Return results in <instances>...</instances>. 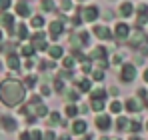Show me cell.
I'll use <instances>...</instances> for the list:
<instances>
[{"label": "cell", "instance_id": "8992f818", "mask_svg": "<svg viewBox=\"0 0 148 140\" xmlns=\"http://www.w3.org/2000/svg\"><path fill=\"white\" fill-rule=\"evenodd\" d=\"M2 124H4V126H6L8 130H12V128L16 126V122H14L12 118H4V120H2Z\"/></svg>", "mask_w": 148, "mask_h": 140}, {"label": "cell", "instance_id": "277c9868", "mask_svg": "<svg viewBox=\"0 0 148 140\" xmlns=\"http://www.w3.org/2000/svg\"><path fill=\"white\" fill-rule=\"evenodd\" d=\"M8 66H10V68H18V58H16V56H14V54H10V56H8Z\"/></svg>", "mask_w": 148, "mask_h": 140}, {"label": "cell", "instance_id": "8fae6325", "mask_svg": "<svg viewBox=\"0 0 148 140\" xmlns=\"http://www.w3.org/2000/svg\"><path fill=\"white\" fill-rule=\"evenodd\" d=\"M42 18H40V16H36V18H32V26H42Z\"/></svg>", "mask_w": 148, "mask_h": 140}, {"label": "cell", "instance_id": "9a60e30c", "mask_svg": "<svg viewBox=\"0 0 148 140\" xmlns=\"http://www.w3.org/2000/svg\"><path fill=\"white\" fill-rule=\"evenodd\" d=\"M144 78H146V80H148V70H146V72H144Z\"/></svg>", "mask_w": 148, "mask_h": 140}, {"label": "cell", "instance_id": "3957f363", "mask_svg": "<svg viewBox=\"0 0 148 140\" xmlns=\"http://www.w3.org/2000/svg\"><path fill=\"white\" fill-rule=\"evenodd\" d=\"M108 124H110V118H108V116L96 118V126H100V128H108Z\"/></svg>", "mask_w": 148, "mask_h": 140}, {"label": "cell", "instance_id": "5bb4252c", "mask_svg": "<svg viewBox=\"0 0 148 140\" xmlns=\"http://www.w3.org/2000/svg\"><path fill=\"white\" fill-rule=\"evenodd\" d=\"M110 108H112V110H116V112H118V110H120V104H118V102H112V104H110Z\"/></svg>", "mask_w": 148, "mask_h": 140}, {"label": "cell", "instance_id": "6da1fadb", "mask_svg": "<svg viewBox=\"0 0 148 140\" xmlns=\"http://www.w3.org/2000/svg\"><path fill=\"white\" fill-rule=\"evenodd\" d=\"M22 96H24V90H22V86L18 84V82H4L2 86H0V98L6 102V104H10V106H14V104H18L20 100H22Z\"/></svg>", "mask_w": 148, "mask_h": 140}, {"label": "cell", "instance_id": "5b68a950", "mask_svg": "<svg viewBox=\"0 0 148 140\" xmlns=\"http://www.w3.org/2000/svg\"><path fill=\"white\" fill-rule=\"evenodd\" d=\"M120 10H122L124 16H128V14L132 12V4H130V2H122V8H120Z\"/></svg>", "mask_w": 148, "mask_h": 140}, {"label": "cell", "instance_id": "4fadbf2b", "mask_svg": "<svg viewBox=\"0 0 148 140\" xmlns=\"http://www.w3.org/2000/svg\"><path fill=\"white\" fill-rule=\"evenodd\" d=\"M66 112H68L70 116H74V114H76V108H74V106H68V108H66Z\"/></svg>", "mask_w": 148, "mask_h": 140}, {"label": "cell", "instance_id": "9c48e42d", "mask_svg": "<svg viewBox=\"0 0 148 140\" xmlns=\"http://www.w3.org/2000/svg\"><path fill=\"white\" fill-rule=\"evenodd\" d=\"M16 12H18V14H22V16H26V14H28V6L18 4V6H16Z\"/></svg>", "mask_w": 148, "mask_h": 140}, {"label": "cell", "instance_id": "ba28073f", "mask_svg": "<svg viewBox=\"0 0 148 140\" xmlns=\"http://www.w3.org/2000/svg\"><path fill=\"white\" fill-rule=\"evenodd\" d=\"M0 20H2V24H4V26H8V28H12V16H8V14H4V16L0 18Z\"/></svg>", "mask_w": 148, "mask_h": 140}, {"label": "cell", "instance_id": "7a4b0ae2", "mask_svg": "<svg viewBox=\"0 0 148 140\" xmlns=\"http://www.w3.org/2000/svg\"><path fill=\"white\" fill-rule=\"evenodd\" d=\"M134 66H124V80H132L134 78Z\"/></svg>", "mask_w": 148, "mask_h": 140}, {"label": "cell", "instance_id": "52a82bcc", "mask_svg": "<svg viewBox=\"0 0 148 140\" xmlns=\"http://www.w3.org/2000/svg\"><path fill=\"white\" fill-rule=\"evenodd\" d=\"M84 130H86V124H84V122H76V124H74V132H76V134H80V132H84Z\"/></svg>", "mask_w": 148, "mask_h": 140}, {"label": "cell", "instance_id": "7c38bea8", "mask_svg": "<svg viewBox=\"0 0 148 140\" xmlns=\"http://www.w3.org/2000/svg\"><path fill=\"white\" fill-rule=\"evenodd\" d=\"M50 52H52V56H54V58H58V56H60V52H62V50H60V48H52V50H50Z\"/></svg>", "mask_w": 148, "mask_h": 140}, {"label": "cell", "instance_id": "30bf717a", "mask_svg": "<svg viewBox=\"0 0 148 140\" xmlns=\"http://www.w3.org/2000/svg\"><path fill=\"white\" fill-rule=\"evenodd\" d=\"M116 30H118L120 38H124V34H126V26H124V24H118V28H116Z\"/></svg>", "mask_w": 148, "mask_h": 140}]
</instances>
